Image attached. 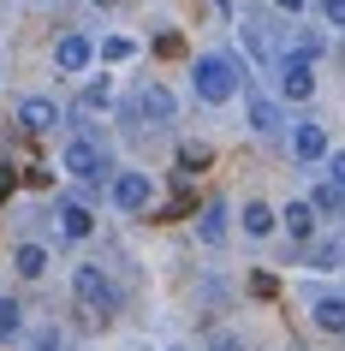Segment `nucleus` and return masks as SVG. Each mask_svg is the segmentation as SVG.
<instances>
[{
  "mask_svg": "<svg viewBox=\"0 0 345 351\" xmlns=\"http://www.w3.org/2000/svg\"><path fill=\"white\" fill-rule=\"evenodd\" d=\"M191 90H197V101L220 108V101H233L244 90V66L233 54H197L191 60Z\"/></svg>",
  "mask_w": 345,
  "mask_h": 351,
  "instance_id": "1",
  "label": "nucleus"
},
{
  "mask_svg": "<svg viewBox=\"0 0 345 351\" xmlns=\"http://www.w3.org/2000/svg\"><path fill=\"white\" fill-rule=\"evenodd\" d=\"M72 298L84 304V315H90V322H108V315H113V304H119V292H113V280L102 274L95 262H84V268L72 274Z\"/></svg>",
  "mask_w": 345,
  "mask_h": 351,
  "instance_id": "2",
  "label": "nucleus"
},
{
  "mask_svg": "<svg viewBox=\"0 0 345 351\" xmlns=\"http://www.w3.org/2000/svg\"><path fill=\"white\" fill-rule=\"evenodd\" d=\"M60 161H66V173H72L78 185H102L108 179V155H102V143L95 137H66V149H60Z\"/></svg>",
  "mask_w": 345,
  "mask_h": 351,
  "instance_id": "3",
  "label": "nucleus"
},
{
  "mask_svg": "<svg viewBox=\"0 0 345 351\" xmlns=\"http://www.w3.org/2000/svg\"><path fill=\"white\" fill-rule=\"evenodd\" d=\"M149 203H155L149 173H119V179H113V208H119V215H149Z\"/></svg>",
  "mask_w": 345,
  "mask_h": 351,
  "instance_id": "4",
  "label": "nucleus"
},
{
  "mask_svg": "<svg viewBox=\"0 0 345 351\" xmlns=\"http://www.w3.org/2000/svg\"><path fill=\"white\" fill-rule=\"evenodd\" d=\"M274 72H280V95H286V101H309V95H316V72H309V60L280 54Z\"/></svg>",
  "mask_w": 345,
  "mask_h": 351,
  "instance_id": "5",
  "label": "nucleus"
},
{
  "mask_svg": "<svg viewBox=\"0 0 345 351\" xmlns=\"http://www.w3.org/2000/svg\"><path fill=\"white\" fill-rule=\"evenodd\" d=\"M173 113H179V101H173L167 84H143L137 90V119L143 125H173Z\"/></svg>",
  "mask_w": 345,
  "mask_h": 351,
  "instance_id": "6",
  "label": "nucleus"
},
{
  "mask_svg": "<svg viewBox=\"0 0 345 351\" xmlns=\"http://www.w3.org/2000/svg\"><path fill=\"white\" fill-rule=\"evenodd\" d=\"M90 60H95V42L90 36L66 30V36L54 42V66H60V72H90Z\"/></svg>",
  "mask_w": 345,
  "mask_h": 351,
  "instance_id": "7",
  "label": "nucleus"
},
{
  "mask_svg": "<svg viewBox=\"0 0 345 351\" xmlns=\"http://www.w3.org/2000/svg\"><path fill=\"white\" fill-rule=\"evenodd\" d=\"M19 125L24 131H60V101H48V95H24L19 101Z\"/></svg>",
  "mask_w": 345,
  "mask_h": 351,
  "instance_id": "8",
  "label": "nucleus"
},
{
  "mask_svg": "<svg viewBox=\"0 0 345 351\" xmlns=\"http://www.w3.org/2000/svg\"><path fill=\"white\" fill-rule=\"evenodd\" d=\"M327 155V131L322 125H292V161L298 167H316Z\"/></svg>",
  "mask_w": 345,
  "mask_h": 351,
  "instance_id": "9",
  "label": "nucleus"
},
{
  "mask_svg": "<svg viewBox=\"0 0 345 351\" xmlns=\"http://www.w3.org/2000/svg\"><path fill=\"white\" fill-rule=\"evenodd\" d=\"M60 232H66V239H90L95 232V221H90V203H84V197H60Z\"/></svg>",
  "mask_w": 345,
  "mask_h": 351,
  "instance_id": "10",
  "label": "nucleus"
},
{
  "mask_svg": "<svg viewBox=\"0 0 345 351\" xmlns=\"http://www.w3.org/2000/svg\"><path fill=\"white\" fill-rule=\"evenodd\" d=\"M244 119H250V131H256V137H274V131H280V108H274V101H268L262 90H250V95H244Z\"/></svg>",
  "mask_w": 345,
  "mask_h": 351,
  "instance_id": "11",
  "label": "nucleus"
},
{
  "mask_svg": "<svg viewBox=\"0 0 345 351\" xmlns=\"http://www.w3.org/2000/svg\"><path fill=\"white\" fill-rule=\"evenodd\" d=\"M280 226H286V232H292L298 244H309V232H316V203H309V197L286 203V208H280Z\"/></svg>",
  "mask_w": 345,
  "mask_h": 351,
  "instance_id": "12",
  "label": "nucleus"
},
{
  "mask_svg": "<svg viewBox=\"0 0 345 351\" xmlns=\"http://www.w3.org/2000/svg\"><path fill=\"white\" fill-rule=\"evenodd\" d=\"M309 315H316L322 333H345V292H322L316 304H309Z\"/></svg>",
  "mask_w": 345,
  "mask_h": 351,
  "instance_id": "13",
  "label": "nucleus"
},
{
  "mask_svg": "<svg viewBox=\"0 0 345 351\" xmlns=\"http://www.w3.org/2000/svg\"><path fill=\"white\" fill-rule=\"evenodd\" d=\"M197 232H202V244H209V250H220V244H226V203H209V208H202Z\"/></svg>",
  "mask_w": 345,
  "mask_h": 351,
  "instance_id": "14",
  "label": "nucleus"
},
{
  "mask_svg": "<svg viewBox=\"0 0 345 351\" xmlns=\"http://www.w3.org/2000/svg\"><path fill=\"white\" fill-rule=\"evenodd\" d=\"M12 268H19V280H42L48 274V250L42 244H19L12 250Z\"/></svg>",
  "mask_w": 345,
  "mask_h": 351,
  "instance_id": "15",
  "label": "nucleus"
},
{
  "mask_svg": "<svg viewBox=\"0 0 345 351\" xmlns=\"http://www.w3.org/2000/svg\"><path fill=\"white\" fill-rule=\"evenodd\" d=\"M274 226H280V215H274L268 203H250V208H244V232H250V239H268Z\"/></svg>",
  "mask_w": 345,
  "mask_h": 351,
  "instance_id": "16",
  "label": "nucleus"
},
{
  "mask_svg": "<svg viewBox=\"0 0 345 351\" xmlns=\"http://www.w3.org/2000/svg\"><path fill=\"white\" fill-rule=\"evenodd\" d=\"M309 203L322 208V215H345V185H333V179H322V185H316V197H309Z\"/></svg>",
  "mask_w": 345,
  "mask_h": 351,
  "instance_id": "17",
  "label": "nucleus"
},
{
  "mask_svg": "<svg viewBox=\"0 0 345 351\" xmlns=\"http://www.w3.org/2000/svg\"><path fill=\"white\" fill-rule=\"evenodd\" d=\"M24 333V304L19 298H0V339H19Z\"/></svg>",
  "mask_w": 345,
  "mask_h": 351,
  "instance_id": "18",
  "label": "nucleus"
},
{
  "mask_svg": "<svg viewBox=\"0 0 345 351\" xmlns=\"http://www.w3.org/2000/svg\"><path fill=\"white\" fill-rule=\"evenodd\" d=\"M78 108H90V113L113 108V84H108V77H95V84H84V95H78Z\"/></svg>",
  "mask_w": 345,
  "mask_h": 351,
  "instance_id": "19",
  "label": "nucleus"
},
{
  "mask_svg": "<svg viewBox=\"0 0 345 351\" xmlns=\"http://www.w3.org/2000/svg\"><path fill=\"white\" fill-rule=\"evenodd\" d=\"M309 268H333V262H345V244L340 239H322V244H309Z\"/></svg>",
  "mask_w": 345,
  "mask_h": 351,
  "instance_id": "20",
  "label": "nucleus"
},
{
  "mask_svg": "<svg viewBox=\"0 0 345 351\" xmlns=\"http://www.w3.org/2000/svg\"><path fill=\"white\" fill-rule=\"evenodd\" d=\"M286 54H298V60H322V36H316V30H298Z\"/></svg>",
  "mask_w": 345,
  "mask_h": 351,
  "instance_id": "21",
  "label": "nucleus"
},
{
  "mask_svg": "<svg viewBox=\"0 0 345 351\" xmlns=\"http://www.w3.org/2000/svg\"><path fill=\"white\" fill-rule=\"evenodd\" d=\"M209 167V149L202 143H179V173H202Z\"/></svg>",
  "mask_w": 345,
  "mask_h": 351,
  "instance_id": "22",
  "label": "nucleus"
},
{
  "mask_svg": "<svg viewBox=\"0 0 345 351\" xmlns=\"http://www.w3.org/2000/svg\"><path fill=\"white\" fill-rule=\"evenodd\" d=\"M131 54H137V42H131V36H108V42H102V60H131Z\"/></svg>",
  "mask_w": 345,
  "mask_h": 351,
  "instance_id": "23",
  "label": "nucleus"
},
{
  "mask_svg": "<svg viewBox=\"0 0 345 351\" xmlns=\"http://www.w3.org/2000/svg\"><path fill=\"white\" fill-rule=\"evenodd\" d=\"M322 161H327V179H333V185H345V149H327Z\"/></svg>",
  "mask_w": 345,
  "mask_h": 351,
  "instance_id": "24",
  "label": "nucleus"
},
{
  "mask_svg": "<svg viewBox=\"0 0 345 351\" xmlns=\"http://www.w3.org/2000/svg\"><path fill=\"white\" fill-rule=\"evenodd\" d=\"M316 6H322V19L333 24V30H345V0H316Z\"/></svg>",
  "mask_w": 345,
  "mask_h": 351,
  "instance_id": "25",
  "label": "nucleus"
},
{
  "mask_svg": "<svg viewBox=\"0 0 345 351\" xmlns=\"http://www.w3.org/2000/svg\"><path fill=\"white\" fill-rule=\"evenodd\" d=\"M209 351H244V346H238L233 333H209Z\"/></svg>",
  "mask_w": 345,
  "mask_h": 351,
  "instance_id": "26",
  "label": "nucleus"
},
{
  "mask_svg": "<svg viewBox=\"0 0 345 351\" xmlns=\"http://www.w3.org/2000/svg\"><path fill=\"white\" fill-rule=\"evenodd\" d=\"M54 346H60V339H54V328H42L36 339H30V351H54Z\"/></svg>",
  "mask_w": 345,
  "mask_h": 351,
  "instance_id": "27",
  "label": "nucleus"
},
{
  "mask_svg": "<svg viewBox=\"0 0 345 351\" xmlns=\"http://www.w3.org/2000/svg\"><path fill=\"white\" fill-rule=\"evenodd\" d=\"M274 6H280V12H304L309 0H274Z\"/></svg>",
  "mask_w": 345,
  "mask_h": 351,
  "instance_id": "28",
  "label": "nucleus"
},
{
  "mask_svg": "<svg viewBox=\"0 0 345 351\" xmlns=\"http://www.w3.org/2000/svg\"><path fill=\"white\" fill-rule=\"evenodd\" d=\"M95 6H119V0H95Z\"/></svg>",
  "mask_w": 345,
  "mask_h": 351,
  "instance_id": "29",
  "label": "nucleus"
}]
</instances>
